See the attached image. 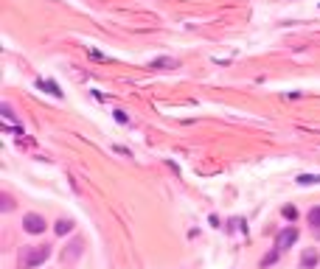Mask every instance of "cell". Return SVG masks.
<instances>
[{
	"label": "cell",
	"mask_w": 320,
	"mask_h": 269,
	"mask_svg": "<svg viewBox=\"0 0 320 269\" xmlns=\"http://www.w3.org/2000/svg\"><path fill=\"white\" fill-rule=\"evenodd\" d=\"M312 182H320V174H301L298 177V185H312Z\"/></svg>",
	"instance_id": "8"
},
{
	"label": "cell",
	"mask_w": 320,
	"mask_h": 269,
	"mask_svg": "<svg viewBox=\"0 0 320 269\" xmlns=\"http://www.w3.org/2000/svg\"><path fill=\"white\" fill-rule=\"evenodd\" d=\"M320 263V252L317 250H303L301 255V269H314Z\"/></svg>",
	"instance_id": "4"
},
{
	"label": "cell",
	"mask_w": 320,
	"mask_h": 269,
	"mask_svg": "<svg viewBox=\"0 0 320 269\" xmlns=\"http://www.w3.org/2000/svg\"><path fill=\"white\" fill-rule=\"evenodd\" d=\"M70 230H73V221L70 219H59V221H56V227H54V233L56 236H67Z\"/></svg>",
	"instance_id": "7"
},
{
	"label": "cell",
	"mask_w": 320,
	"mask_h": 269,
	"mask_svg": "<svg viewBox=\"0 0 320 269\" xmlns=\"http://www.w3.org/2000/svg\"><path fill=\"white\" fill-rule=\"evenodd\" d=\"M82 252H85V241H82V239H76V241H73V244L67 247L65 252H62V258H65V261H76V258L82 255Z\"/></svg>",
	"instance_id": "5"
},
{
	"label": "cell",
	"mask_w": 320,
	"mask_h": 269,
	"mask_svg": "<svg viewBox=\"0 0 320 269\" xmlns=\"http://www.w3.org/2000/svg\"><path fill=\"white\" fill-rule=\"evenodd\" d=\"M45 219L40 213H25L23 216V230L25 233H31V236H40V233H45Z\"/></svg>",
	"instance_id": "2"
},
{
	"label": "cell",
	"mask_w": 320,
	"mask_h": 269,
	"mask_svg": "<svg viewBox=\"0 0 320 269\" xmlns=\"http://www.w3.org/2000/svg\"><path fill=\"white\" fill-rule=\"evenodd\" d=\"M48 258H51V247L48 244H34V247H28V250L23 252V266L34 269V266H40V263H45Z\"/></svg>",
	"instance_id": "1"
},
{
	"label": "cell",
	"mask_w": 320,
	"mask_h": 269,
	"mask_svg": "<svg viewBox=\"0 0 320 269\" xmlns=\"http://www.w3.org/2000/svg\"><path fill=\"white\" fill-rule=\"evenodd\" d=\"M37 87H40V90H45V93H51V96H56V98H62V90L56 87L54 82H43V79H40V82H37Z\"/></svg>",
	"instance_id": "6"
},
{
	"label": "cell",
	"mask_w": 320,
	"mask_h": 269,
	"mask_svg": "<svg viewBox=\"0 0 320 269\" xmlns=\"http://www.w3.org/2000/svg\"><path fill=\"white\" fill-rule=\"evenodd\" d=\"M298 236H301L298 233V227H292V224L290 227H284L281 233L275 236V250H290V247L298 241Z\"/></svg>",
	"instance_id": "3"
},
{
	"label": "cell",
	"mask_w": 320,
	"mask_h": 269,
	"mask_svg": "<svg viewBox=\"0 0 320 269\" xmlns=\"http://www.w3.org/2000/svg\"><path fill=\"white\" fill-rule=\"evenodd\" d=\"M149 67H177V62L174 59H155Z\"/></svg>",
	"instance_id": "10"
},
{
	"label": "cell",
	"mask_w": 320,
	"mask_h": 269,
	"mask_svg": "<svg viewBox=\"0 0 320 269\" xmlns=\"http://www.w3.org/2000/svg\"><path fill=\"white\" fill-rule=\"evenodd\" d=\"M0 202H3V210H6V213H9V210H14V199L9 197V194H3V197H0Z\"/></svg>",
	"instance_id": "12"
},
{
	"label": "cell",
	"mask_w": 320,
	"mask_h": 269,
	"mask_svg": "<svg viewBox=\"0 0 320 269\" xmlns=\"http://www.w3.org/2000/svg\"><path fill=\"white\" fill-rule=\"evenodd\" d=\"M309 224H312V227H320V208L309 210Z\"/></svg>",
	"instance_id": "9"
},
{
	"label": "cell",
	"mask_w": 320,
	"mask_h": 269,
	"mask_svg": "<svg viewBox=\"0 0 320 269\" xmlns=\"http://www.w3.org/2000/svg\"><path fill=\"white\" fill-rule=\"evenodd\" d=\"M3 115H6V118H9V121H12V118H14V112H12V107H9V104H3Z\"/></svg>",
	"instance_id": "13"
},
{
	"label": "cell",
	"mask_w": 320,
	"mask_h": 269,
	"mask_svg": "<svg viewBox=\"0 0 320 269\" xmlns=\"http://www.w3.org/2000/svg\"><path fill=\"white\" fill-rule=\"evenodd\" d=\"M281 213H284V219H292V221L298 219V210L292 208V205H284V208H281Z\"/></svg>",
	"instance_id": "11"
}]
</instances>
